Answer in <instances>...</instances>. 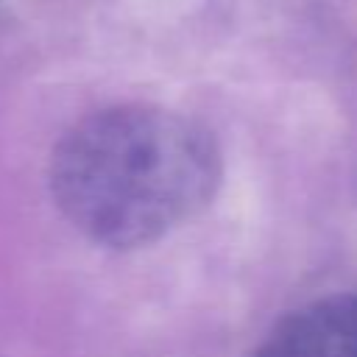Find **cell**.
I'll use <instances>...</instances> for the list:
<instances>
[{"label": "cell", "instance_id": "7a4b0ae2", "mask_svg": "<svg viewBox=\"0 0 357 357\" xmlns=\"http://www.w3.org/2000/svg\"><path fill=\"white\" fill-rule=\"evenodd\" d=\"M257 357H357V293L298 307L271 329Z\"/></svg>", "mask_w": 357, "mask_h": 357}, {"label": "cell", "instance_id": "6da1fadb", "mask_svg": "<svg viewBox=\"0 0 357 357\" xmlns=\"http://www.w3.org/2000/svg\"><path fill=\"white\" fill-rule=\"evenodd\" d=\"M220 181L206 126L162 106L123 103L78 120L56 145L50 187L64 218L109 248H137L201 212Z\"/></svg>", "mask_w": 357, "mask_h": 357}]
</instances>
